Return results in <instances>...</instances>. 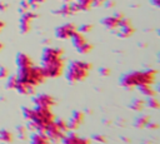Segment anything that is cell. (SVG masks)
Returning a JSON list of instances; mask_svg holds the SVG:
<instances>
[{"label":"cell","mask_w":160,"mask_h":144,"mask_svg":"<svg viewBox=\"0 0 160 144\" xmlns=\"http://www.w3.org/2000/svg\"><path fill=\"white\" fill-rule=\"evenodd\" d=\"M22 115L29 121L26 128L31 131H46V129L55 121V114L50 108H22Z\"/></svg>","instance_id":"obj_1"},{"label":"cell","mask_w":160,"mask_h":144,"mask_svg":"<svg viewBox=\"0 0 160 144\" xmlns=\"http://www.w3.org/2000/svg\"><path fill=\"white\" fill-rule=\"evenodd\" d=\"M41 68L46 78H59L65 69L64 51L60 48L48 46L41 55Z\"/></svg>","instance_id":"obj_2"},{"label":"cell","mask_w":160,"mask_h":144,"mask_svg":"<svg viewBox=\"0 0 160 144\" xmlns=\"http://www.w3.org/2000/svg\"><path fill=\"white\" fill-rule=\"evenodd\" d=\"M156 75L158 71L155 69H145V70H136L125 74L120 84L126 88V89H134V88H140L145 85H154L156 81Z\"/></svg>","instance_id":"obj_3"},{"label":"cell","mask_w":160,"mask_h":144,"mask_svg":"<svg viewBox=\"0 0 160 144\" xmlns=\"http://www.w3.org/2000/svg\"><path fill=\"white\" fill-rule=\"evenodd\" d=\"M92 69V64L84 60H74L69 64L66 70V79L71 84L84 81Z\"/></svg>","instance_id":"obj_4"},{"label":"cell","mask_w":160,"mask_h":144,"mask_svg":"<svg viewBox=\"0 0 160 144\" xmlns=\"http://www.w3.org/2000/svg\"><path fill=\"white\" fill-rule=\"evenodd\" d=\"M18 78H19L20 81L26 83V84H29L34 88H36L39 84H41L46 79L42 68L41 66H35V65H31L29 68L19 69Z\"/></svg>","instance_id":"obj_5"},{"label":"cell","mask_w":160,"mask_h":144,"mask_svg":"<svg viewBox=\"0 0 160 144\" xmlns=\"http://www.w3.org/2000/svg\"><path fill=\"white\" fill-rule=\"evenodd\" d=\"M71 41H72V45L76 49V51L80 53V54H89L92 50V44L89 43L85 34H82L80 31H76L72 35Z\"/></svg>","instance_id":"obj_6"},{"label":"cell","mask_w":160,"mask_h":144,"mask_svg":"<svg viewBox=\"0 0 160 144\" xmlns=\"http://www.w3.org/2000/svg\"><path fill=\"white\" fill-rule=\"evenodd\" d=\"M78 31V26L72 23H66L55 29V36L61 40H69Z\"/></svg>","instance_id":"obj_7"},{"label":"cell","mask_w":160,"mask_h":144,"mask_svg":"<svg viewBox=\"0 0 160 144\" xmlns=\"http://www.w3.org/2000/svg\"><path fill=\"white\" fill-rule=\"evenodd\" d=\"M124 14L122 13H118L115 15H111V16H105L102 20H101V24L109 29V30H116L120 25V21L124 19Z\"/></svg>","instance_id":"obj_8"},{"label":"cell","mask_w":160,"mask_h":144,"mask_svg":"<svg viewBox=\"0 0 160 144\" xmlns=\"http://www.w3.org/2000/svg\"><path fill=\"white\" fill-rule=\"evenodd\" d=\"M135 33V28L132 26L131 21L126 18H124L121 21H120V25L118 28V36L120 38H130L132 34Z\"/></svg>","instance_id":"obj_9"},{"label":"cell","mask_w":160,"mask_h":144,"mask_svg":"<svg viewBox=\"0 0 160 144\" xmlns=\"http://www.w3.org/2000/svg\"><path fill=\"white\" fill-rule=\"evenodd\" d=\"M45 133H46V135L49 136V139H50L51 141H62L64 136L68 134V133H65L62 129H60V128L56 125L55 121L46 129Z\"/></svg>","instance_id":"obj_10"},{"label":"cell","mask_w":160,"mask_h":144,"mask_svg":"<svg viewBox=\"0 0 160 144\" xmlns=\"http://www.w3.org/2000/svg\"><path fill=\"white\" fill-rule=\"evenodd\" d=\"M36 18V15L31 11H25L22 13L21 18H20V31L22 34H26L30 31L31 29V24H32V20Z\"/></svg>","instance_id":"obj_11"},{"label":"cell","mask_w":160,"mask_h":144,"mask_svg":"<svg viewBox=\"0 0 160 144\" xmlns=\"http://www.w3.org/2000/svg\"><path fill=\"white\" fill-rule=\"evenodd\" d=\"M34 104L35 106L39 108H52L55 105V99L50 94H39L34 98Z\"/></svg>","instance_id":"obj_12"},{"label":"cell","mask_w":160,"mask_h":144,"mask_svg":"<svg viewBox=\"0 0 160 144\" xmlns=\"http://www.w3.org/2000/svg\"><path fill=\"white\" fill-rule=\"evenodd\" d=\"M84 119H85V113H84V111H81V110H76V111H74L72 115H71V118L68 120L69 129L72 130V131L78 130V129L82 125Z\"/></svg>","instance_id":"obj_13"},{"label":"cell","mask_w":160,"mask_h":144,"mask_svg":"<svg viewBox=\"0 0 160 144\" xmlns=\"http://www.w3.org/2000/svg\"><path fill=\"white\" fill-rule=\"evenodd\" d=\"M62 144H91V139L85 138V136H80L78 133L71 131L64 136Z\"/></svg>","instance_id":"obj_14"},{"label":"cell","mask_w":160,"mask_h":144,"mask_svg":"<svg viewBox=\"0 0 160 144\" xmlns=\"http://www.w3.org/2000/svg\"><path fill=\"white\" fill-rule=\"evenodd\" d=\"M30 144H51V140L44 131H32L30 135Z\"/></svg>","instance_id":"obj_15"},{"label":"cell","mask_w":160,"mask_h":144,"mask_svg":"<svg viewBox=\"0 0 160 144\" xmlns=\"http://www.w3.org/2000/svg\"><path fill=\"white\" fill-rule=\"evenodd\" d=\"M79 11V9H78V6H76V4L75 3H65L61 8H59L55 13L56 14H60V15H64V16H68V15H72V14H75V13H78Z\"/></svg>","instance_id":"obj_16"},{"label":"cell","mask_w":160,"mask_h":144,"mask_svg":"<svg viewBox=\"0 0 160 144\" xmlns=\"http://www.w3.org/2000/svg\"><path fill=\"white\" fill-rule=\"evenodd\" d=\"M16 64H18L19 69L29 68V66L34 65L32 59H31L28 54H24V53H19V54H18V56H16Z\"/></svg>","instance_id":"obj_17"},{"label":"cell","mask_w":160,"mask_h":144,"mask_svg":"<svg viewBox=\"0 0 160 144\" xmlns=\"http://www.w3.org/2000/svg\"><path fill=\"white\" fill-rule=\"evenodd\" d=\"M15 90L19 91V93L22 94V95H31V94L35 93V88H34V86H31V85H29V84H26V83H22V81H20V80H19L18 86H16Z\"/></svg>","instance_id":"obj_18"},{"label":"cell","mask_w":160,"mask_h":144,"mask_svg":"<svg viewBox=\"0 0 160 144\" xmlns=\"http://www.w3.org/2000/svg\"><path fill=\"white\" fill-rule=\"evenodd\" d=\"M145 106H146V100L140 99V98L134 99V100L131 101V104H130V108H131L134 111H142Z\"/></svg>","instance_id":"obj_19"},{"label":"cell","mask_w":160,"mask_h":144,"mask_svg":"<svg viewBox=\"0 0 160 144\" xmlns=\"http://www.w3.org/2000/svg\"><path fill=\"white\" fill-rule=\"evenodd\" d=\"M139 90H140V93H141L144 96H146V98L156 96V94H158L156 89H155L152 85H145V86H140V88H139Z\"/></svg>","instance_id":"obj_20"},{"label":"cell","mask_w":160,"mask_h":144,"mask_svg":"<svg viewBox=\"0 0 160 144\" xmlns=\"http://www.w3.org/2000/svg\"><path fill=\"white\" fill-rule=\"evenodd\" d=\"M72 1L76 4L79 11L89 10V9L92 6V4H94V0H72Z\"/></svg>","instance_id":"obj_21"},{"label":"cell","mask_w":160,"mask_h":144,"mask_svg":"<svg viewBox=\"0 0 160 144\" xmlns=\"http://www.w3.org/2000/svg\"><path fill=\"white\" fill-rule=\"evenodd\" d=\"M14 139V135L10 130L8 129H0V141L8 144V143H11Z\"/></svg>","instance_id":"obj_22"},{"label":"cell","mask_w":160,"mask_h":144,"mask_svg":"<svg viewBox=\"0 0 160 144\" xmlns=\"http://www.w3.org/2000/svg\"><path fill=\"white\" fill-rule=\"evenodd\" d=\"M149 121H150V116H149V115H140V116L135 120V125H136V128L142 129V128H146V126H148Z\"/></svg>","instance_id":"obj_23"},{"label":"cell","mask_w":160,"mask_h":144,"mask_svg":"<svg viewBox=\"0 0 160 144\" xmlns=\"http://www.w3.org/2000/svg\"><path fill=\"white\" fill-rule=\"evenodd\" d=\"M146 105L151 109H155V110H159L160 109V100L156 98V96H151V98H148L146 100Z\"/></svg>","instance_id":"obj_24"},{"label":"cell","mask_w":160,"mask_h":144,"mask_svg":"<svg viewBox=\"0 0 160 144\" xmlns=\"http://www.w3.org/2000/svg\"><path fill=\"white\" fill-rule=\"evenodd\" d=\"M18 83H19V78H18V75H11V76L8 78L6 88H9V89H16Z\"/></svg>","instance_id":"obj_25"},{"label":"cell","mask_w":160,"mask_h":144,"mask_svg":"<svg viewBox=\"0 0 160 144\" xmlns=\"http://www.w3.org/2000/svg\"><path fill=\"white\" fill-rule=\"evenodd\" d=\"M28 131H29V129L25 125H20V126L16 128V133H18L20 139H26L28 138Z\"/></svg>","instance_id":"obj_26"},{"label":"cell","mask_w":160,"mask_h":144,"mask_svg":"<svg viewBox=\"0 0 160 144\" xmlns=\"http://www.w3.org/2000/svg\"><path fill=\"white\" fill-rule=\"evenodd\" d=\"M91 30H92V25H91V24H82V25H80V26L78 28V31L82 33V34H88V33H90Z\"/></svg>","instance_id":"obj_27"},{"label":"cell","mask_w":160,"mask_h":144,"mask_svg":"<svg viewBox=\"0 0 160 144\" xmlns=\"http://www.w3.org/2000/svg\"><path fill=\"white\" fill-rule=\"evenodd\" d=\"M9 76V69L5 66H0V79L8 78Z\"/></svg>","instance_id":"obj_28"},{"label":"cell","mask_w":160,"mask_h":144,"mask_svg":"<svg viewBox=\"0 0 160 144\" xmlns=\"http://www.w3.org/2000/svg\"><path fill=\"white\" fill-rule=\"evenodd\" d=\"M30 3L29 1H22L21 5H20V11L21 13H25V11H29V8H30Z\"/></svg>","instance_id":"obj_29"},{"label":"cell","mask_w":160,"mask_h":144,"mask_svg":"<svg viewBox=\"0 0 160 144\" xmlns=\"http://www.w3.org/2000/svg\"><path fill=\"white\" fill-rule=\"evenodd\" d=\"M94 140H96V141H99V143H106V136L105 135H102V134H95L94 135Z\"/></svg>","instance_id":"obj_30"},{"label":"cell","mask_w":160,"mask_h":144,"mask_svg":"<svg viewBox=\"0 0 160 144\" xmlns=\"http://www.w3.org/2000/svg\"><path fill=\"white\" fill-rule=\"evenodd\" d=\"M146 128H149V129H152V130H155V129H159V128H160V124H159V123H156V121H151V120H150Z\"/></svg>","instance_id":"obj_31"},{"label":"cell","mask_w":160,"mask_h":144,"mask_svg":"<svg viewBox=\"0 0 160 144\" xmlns=\"http://www.w3.org/2000/svg\"><path fill=\"white\" fill-rule=\"evenodd\" d=\"M110 73H111V70H110L109 68H101V69H100V74L104 75V76L110 75Z\"/></svg>","instance_id":"obj_32"},{"label":"cell","mask_w":160,"mask_h":144,"mask_svg":"<svg viewBox=\"0 0 160 144\" xmlns=\"http://www.w3.org/2000/svg\"><path fill=\"white\" fill-rule=\"evenodd\" d=\"M44 1H45V0H29V3H30L31 6H38L39 4L44 3Z\"/></svg>","instance_id":"obj_33"},{"label":"cell","mask_w":160,"mask_h":144,"mask_svg":"<svg viewBox=\"0 0 160 144\" xmlns=\"http://www.w3.org/2000/svg\"><path fill=\"white\" fill-rule=\"evenodd\" d=\"M105 1H106V0H94L92 6H101V5L105 4Z\"/></svg>","instance_id":"obj_34"},{"label":"cell","mask_w":160,"mask_h":144,"mask_svg":"<svg viewBox=\"0 0 160 144\" xmlns=\"http://www.w3.org/2000/svg\"><path fill=\"white\" fill-rule=\"evenodd\" d=\"M149 1H150L155 8H159V9H160V0H149Z\"/></svg>","instance_id":"obj_35"},{"label":"cell","mask_w":160,"mask_h":144,"mask_svg":"<svg viewBox=\"0 0 160 144\" xmlns=\"http://www.w3.org/2000/svg\"><path fill=\"white\" fill-rule=\"evenodd\" d=\"M6 9V5L4 4V3H0V10L2 11V10H5Z\"/></svg>","instance_id":"obj_36"},{"label":"cell","mask_w":160,"mask_h":144,"mask_svg":"<svg viewBox=\"0 0 160 144\" xmlns=\"http://www.w3.org/2000/svg\"><path fill=\"white\" fill-rule=\"evenodd\" d=\"M4 25H5V24H4V23H2V21H1V20H0V30H1V29H2V28H4Z\"/></svg>","instance_id":"obj_37"},{"label":"cell","mask_w":160,"mask_h":144,"mask_svg":"<svg viewBox=\"0 0 160 144\" xmlns=\"http://www.w3.org/2000/svg\"><path fill=\"white\" fill-rule=\"evenodd\" d=\"M156 91H158V93H160V84L158 85V89H156Z\"/></svg>","instance_id":"obj_38"},{"label":"cell","mask_w":160,"mask_h":144,"mask_svg":"<svg viewBox=\"0 0 160 144\" xmlns=\"http://www.w3.org/2000/svg\"><path fill=\"white\" fill-rule=\"evenodd\" d=\"M62 1H65V3H71L72 0H62Z\"/></svg>","instance_id":"obj_39"},{"label":"cell","mask_w":160,"mask_h":144,"mask_svg":"<svg viewBox=\"0 0 160 144\" xmlns=\"http://www.w3.org/2000/svg\"><path fill=\"white\" fill-rule=\"evenodd\" d=\"M144 144H152V143H151V141H145Z\"/></svg>","instance_id":"obj_40"},{"label":"cell","mask_w":160,"mask_h":144,"mask_svg":"<svg viewBox=\"0 0 160 144\" xmlns=\"http://www.w3.org/2000/svg\"><path fill=\"white\" fill-rule=\"evenodd\" d=\"M158 35H159V36H160V29H159V30H158Z\"/></svg>","instance_id":"obj_41"},{"label":"cell","mask_w":160,"mask_h":144,"mask_svg":"<svg viewBox=\"0 0 160 144\" xmlns=\"http://www.w3.org/2000/svg\"><path fill=\"white\" fill-rule=\"evenodd\" d=\"M1 49H2V44L0 43V50H1Z\"/></svg>","instance_id":"obj_42"},{"label":"cell","mask_w":160,"mask_h":144,"mask_svg":"<svg viewBox=\"0 0 160 144\" xmlns=\"http://www.w3.org/2000/svg\"><path fill=\"white\" fill-rule=\"evenodd\" d=\"M159 60H160V54H159Z\"/></svg>","instance_id":"obj_43"},{"label":"cell","mask_w":160,"mask_h":144,"mask_svg":"<svg viewBox=\"0 0 160 144\" xmlns=\"http://www.w3.org/2000/svg\"><path fill=\"white\" fill-rule=\"evenodd\" d=\"M4 144H5V143H4Z\"/></svg>","instance_id":"obj_44"}]
</instances>
